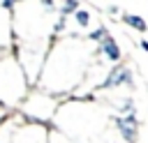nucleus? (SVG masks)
Masks as SVG:
<instances>
[{
	"label": "nucleus",
	"instance_id": "f257e3e1",
	"mask_svg": "<svg viewBox=\"0 0 148 143\" xmlns=\"http://www.w3.org/2000/svg\"><path fill=\"white\" fill-rule=\"evenodd\" d=\"M116 125H118V129H120V134L127 143L136 141V118H134V113H127L125 118H116Z\"/></svg>",
	"mask_w": 148,
	"mask_h": 143
},
{
	"label": "nucleus",
	"instance_id": "f03ea898",
	"mask_svg": "<svg viewBox=\"0 0 148 143\" xmlns=\"http://www.w3.org/2000/svg\"><path fill=\"white\" fill-rule=\"evenodd\" d=\"M123 83H132V72L127 67H116L106 76V81L102 83V88H116V85H123Z\"/></svg>",
	"mask_w": 148,
	"mask_h": 143
},
{
	"label": "nucleus",
	"instance_id": "7ed1b4c3",
	"mask_svg": "<svg viewBox=\"0 0 148 143\" xmlns=\"http://www.w3.org/2000/svg\"><path fill=\"white\" fill-rule=\"evenodd\" d=\"M102 51H104V55H106L111 62H118V60L123 58V53H120V48H118L116 39H113V37H109V35L102 39Z\"/></svg>",
	"mask_w": 148,
	"mask_h": 143
},
{
	"label": "nucleus",
	"instance_id": "20e7f679",
	"mask_svg": "<svg viewBox=\"0 0 148 143\" xmlns=\"http://www.w3.org/2000/svg\"><path fill=\"white\" fill-rule=\"evenodd\" d=\"M123 21H125L130 28L139 30V32H146V30H148V23H146L141 16H136V14H125V16H123Z\"/></svg>",
	"mask_w": 148,
	"mask_h": 143
},
{
	"label": "nucleus",
	"instance_id": "39448f33",
	"mask_svg": "<svg viewBox=\"0 0 148 143\" xmlns=\"http://www.w3.org/2000/svg\"><path fill=\"white\" fill-rule=\"evenodd\" d=\"M74 18H76V23H79V25H83V28L90 23V14H88L86 9H76V12H74Z\"/></svg>",
	"mask_w": 148,
	"mask_h": 143
},
{
	"label": "nucleus",
	"instance_id": "423d86ee",
	"mask_svg": "<svg viewBox=\"0 0 148 143\" xmlns=\"http://www.w3.org/2000/svg\"><path fill=\"white\" fill-rule=\"evenodd\" d=\"M76 9H79V2H76V0H65V5L60 7V14L67 16V14H74Z\"/></svg>",
	"mask_w": 148,
	"mask_h": 143
},
{
	"label": "nucleus",
	"instance_id": "0eeeda50",
	"mask_svg": "<svg viewBox=\"0 0 148 143\" xmlns=\"http://www.w3.org/2000/svg\"><path fill=\"white\" fill-rule=\"evenodd\" d=\"M106 37V28H97L95 32H90V39H95V42H102Z\"/></svg>",
	"mask_w": 148,
	"mask_h": 143
},
{
	"label": "nucleus",
	"instance_id": "6e6552de",
	"mask_svg": "<svg viewBox=\"0 0 148 143\" xmlns=\"http://www.w3.org/2000/svg\"><path fill=\"white\" fill-rule=\"evenodd\" d=\"M16 2H18V0H0V5H2V9H7V12H9V9H12V7L16 5Z\"/></svg>",
	"mask_w": 148,
	"mask_h": 143
},
{
	"label": "nucleus",
	"instance_id": "1a4fd4ad",
	"mask_svg": "<svg viewBox=\"0 0 148 143\" xmlns=\"http://www.w3.org/2000/svg\"><path fill=\"white\" fill-rule=\"evenodd\" d=\"M141 48H143V51H148V39H143V42H141Z\"/></svg>",
	"mask_w": 148,
	"mask_h": 143
}]
</instances>
